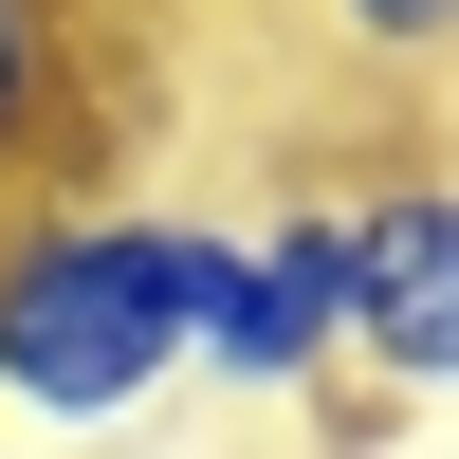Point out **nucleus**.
<instances>
[{"label": "nucleus", "mask_w": 459, "mask_h": 459, "mask_svg": "<svg viewBox=\"0 0 459 459\" xmlns=\"http://www.w3.org/2000/svg\"><path fill=\"white\" fill-rule=\"evenodd\" d=\"M350 386L459 404V166L350 184Z\"/></svg>", "instance_id": "3"}, {"label": "nucleus", "mask_w": 459, "mask_h": 459, "mask_svg": "<svg viewBox=\"0 0 459 459\" xmlns=\"http://www.w3.org/2000/svg\"><path fill=\"white\" fill-rule=\"evenodd\" d=\"M313 37L368 92H459V0H313Z\"/></svg>", "instance_id": "5"}, {"label": "nucleus", "mask_w": 459, "mask_h": 459, "mask_svg": "<svg viewBox=\"0 0 459 459\" xmlns=\"http://www.w3.org/2000/svg\"><path fill=\"white\" fill-rule=\"evenodd\" d=\"M74 129H92V0H0V147H19V184Z\"/></svg>", "instance_id": "4"}, {"label": "nucleus", "mask_w": 459, "mask_h": 459, "mask_svg": "<svg viewBox=\"0 0 459 459\" xmlns=\"http://www.w3.org/2000/svg\"><path fill=\"white\" fill-rule=\"evenodd\" d=\"M19 203H37V184H19V147H0V221H19Z\"/></svg>", "instance_id": "6"}, {"label": "nucleus", "mask_w": 459, "mask_h": 459, "mask_svg": "<svg viewBox=\"0 0 459 459\" xmlns=\"http://www.w3.org/2000/svg\"><path fill=\"white\" fill-rule=\"evenodd\" d=\"M0 459H19V441H0Z\"/></svg>", "instance_id": "7"}, {"label": "nucleus", "mask_w": 459, "mask_h": 459, "mask_svg": "<svg viewBox=\"0 0 459 459\" xmlns=\"http://www.w3.org/2000/svg\"><path fill=\"white\" fill-rule=\"evenodd\" d=\"M239 221L129 203V184H37L0 221V423L19 441H110L166 386H203V313Z\"/></svg>", "instance_id": "1"}, {"label": "nucleus", "mask_w": 459, "mask_h": 459, "mask_svg": "<svg viewBox=\"0 0 459 459\" xmlns=\"http://www.w3.org/2000/svg\"><path fill=\"white\" fill-rule=\"evenodd\" d=\"M203 386L239 404H331L350 386V184H276L221 257V313H203Z\"/></svg>", "instance_id": "2"}]
</instances>
